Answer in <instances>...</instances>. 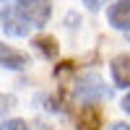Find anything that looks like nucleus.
Returning a JSON list of instances; mask_svg holds the SVG:
<instances>
[{"label": "nucleus", "mask_w": 130, "mask_h": 130, "mask_svg": "<svg viewBox=\"0 0 130 130\" xmlns=\"http://www.w3.org/2000/svg\"><path fill=\"white\" fill-rule=\"evenodd\" d=\"M112 94V89H107V83L99 78L96 73H83L78 81H75V96L83 102L94 104L96 99H107Z\"/></svg>", "instance_id": "f257e3e1"}, {"label": "nucleus", "mask_w": 130, "mask_h": 130, "mask_svg": "<svg viewBox=\"0 0 130 130\" xmlns=\"http://www.w3.org/2000/svg\"><path fill=\"white\" fill-rule=\"evenodd\" d=\"M0 26H3L5 34L10 37H26L31 29V21L26 18V13L21 8H13V5H5L3 10H0Z\"/></svg>", "instance_id": "f03ea898"}, {"label": "nucleus", "mask_w": 130, "mask_h": 130, "mask_svg": "<svg viewBox=\"0 0 130 130\" xmlns=\"http://www.w3.org/2000/svg\"><path fill=\"white\" fill-rule=\"evenodd\" d=\"M18 8L26 13V18L31 21V26H37V29L44 26L50 21V16H52V3L50 0H26V3H21Z\"/></svg>", "instance_id": "7ed1b4c3"}, {"label": "nucleus", "mask_w": 130, "mask_h": 130, "mask_svg": "<svg viewBox=\"0 0 130 130\" xmlns=\"http://www.w3.org/2000/svg\"><path fill=\"white\" fill-rule=\"evenodd\" d=\"M107 21L117 31H130V0H115L109 5Z\"/></svg>", "instance_id": "20e7f679"}, {"label": "nucleus", "mask_w": 130, "mask_h": 130, "mask_svg": "<svg viewBox=\"0 0 130 130\" xmlns=\"http://www.w3.org/2000/svg\"><path fill=\"white\" fill-rule=\"evenodd\" d=\"M109 68H112V78L117 89H130V52L117 55Z\"/></svg>", "instance_id": "39448f33"}, {"label": "nucleus", "mask_w": 130, "mask_h": 130, "mask_svg": "<svg viewBox=\"0 0 130 130\" xmlns=\"http://www.w3.org/2000/svg\"><path fill=\"white\" fill-rule=\"evenodd\" d=\"M29 65V55L18 52L8 44H0V68H8V70H24Z\"/></svg>", "instance_id": "423d86ee"}, {"label": "nucleus", "mask_w": 130, "mask_h": 130, "mask_svg": "<svg viewBox=\"0 0 130 130\" xmlns=\"http://www.w3.org/2000/svg\"><path fill=\"white\" fill-rule=\"evenodd\" d=\"M75 130H102V112L94 104H86L75 117Z\"/></svg>", "instance_id": "0eeeda50"}, {"label": "nucleus", "mask_w": 130, "mask_h": 130, "mask_svg": "<svg viewBox=\"0 0 130 130\" xmlns=\"http://www.w3.org/2000/svg\"><path fill=\"white\" fill-rule=\"evenodd\" d=\"M31 47H37V52L42 57H47V60H55L60 55V44H57V39L55 37H50V34H39L31 39Z\"/></svg>", "instance_id": "6e6552de"}, {"label": "nucleus", "mask_w": 130, "mask_h": 130, "mask_svg": "<svg viewBox=\"0 0 130 130\" xmlns=\"http://www.w3.org/2000/svg\"><path fill=\"white\" fill-rule=\"evenodd\" d=\"M16 107V96L13 94H0V117H5V112H10Z\"/></svg>", "instance_id": "1a4fd4ad"}, {"label": "nucleus", "mask_w": 130, "mask_h": 130, "mask_svg": "<svg viewBox=\"0 0 130 130\" xmlns=\"http://www.w3.org/2000/svg\"><path fill=\"white\" fill-rule=\"evenodd\" d=\"M0 130H29V125L26 120H5L0 125Z\"/></svg>", "instance_id": "9d476101"}, {"label": "nucleus", "mask_w": 130, "mask_h": 130, "mask_svg": "<svg viewBox=\"0 0 130 130\" xmlns=\"http://www.w3.org/2000/svg\"><path fill=\"white\" fill-rule=\"evenodd\" d=\"M104 3H107V0H83V5L89 8V10H94V13H96V10H102Z\"/></svg>", "instance_id": "9b49d317"}, {"label": "nucleus", "mask_w": 130, "mask_h": 130, "mask_svg": "<svg viewBox=\"0 0 130 130\" xmlns=\"http://www.w3.org/2000/svg\"><path fill=\"white\" fill-rule=\"evenodd\" d=\"M122 109L130 115V94H125V96H122Z\"/></svg>", "instance_id": "f8f14e48"}, {"label": "nucleus", "mask_w": 130, "mask_h": 130, "mask_svg": "<svg viewBox=\"0 0 130 130\" xmlns=\"http://www.w3.org/2000/svg\"><path fill=\"white\" fill-rule=\"evenodd\" d=\"M109 130H130V125H125V122H115Z\"/></svg>", "instance_id": "ddd939ff"}, {"label": "nucleus", "mask_w": 130, "mask_h": 130, "mask_svg": "<svg viewBox=\"0 0 130 130\" xmlns=\"http://www.w3.org/2000/svg\"><path fill=\"white\" fill-rule=\"evenodd\" d=\"M5 3H8V0H5ZM18 3H26V0H18Z\"/></svg>", "instance_id": "4468645a"}, {"label": "nucleus", "mask_w": 130, "mask_h": 130, "mask_svg": "<svg viewBox=\"0 0 130 130\" xmlns=\"http://www.w3.org/2000/svg\"><path fill=\"white\" fill-rule=\"evenodd\" d=\"M127 39H130V31H127Z\"/></svg>", "instance_id": "2eb2a0df"}]
</instances>
